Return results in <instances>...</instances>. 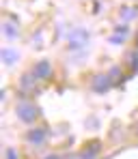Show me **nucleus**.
<instances>
[{"instance_id":"f257e3e1","label":"nucleus","mask_w":138,"mask_h":159,"mask_svg":"<svg viewBox=\"0 0 138 159\" xmlns=\"http://www.w3.org/2000/svg\"><path fill=\"white\" fill-rule=\"evenodd\" d=\"M88 43V34L84 32L82 28H78V30H74L71 34H69V48L71 50H80Z\"/></svg>"},{"instance_id":"f03ea898","label":"nucleus","mask_w":138,"mask_h":159,"mask_svg":"<svg viewBox=\"0 0 138 159\" xmlns=\"http://www.w3.org/2000/svg\"><path fill=\"white\" fill-rule=\"evenodd\" d=\"M52 75V65L48 60H41L35 65V80H48Z\"/></svg>"},{"instance_id":"7ed1b4c3","label":"nucleus","mask_w":138,"mask_h":159,"mask_svg":"<svg viewBox=\"0 0 138 159\" xmlns=\"http://www.w3.org/2000/svg\"><path fill=\"white\" fill-rule=\"evenodd\" d=\"M17 116H20L24 123H32V120L37 118V112H35V107L30 106V103H22V106L17 107Z\"/></svg>"},{"instance_id":"20e7f679","label":"nucleus","mask_w":138,"mask_h":159,"mask_svg":"<svg viewBox=\"0 0 138 159\" xmlns=\"http://www.w3.org/2000/svg\"><path fill=\"white\" fill-rule=\"evenodd\" d=\"M26 140L32 142V144H43V140H45V129H32V131H28Z\"/></svg>"},{"instance_id":"39448f33","label":"nucleus","mask_w":138,"mask_h":159,"mask_svg":"<svg viewBox=\"0 0 138 159\" xmlns=\"http://www.w3.org/2000/svg\"><path fill=\"white\" fill-rule=\"evenodd\" d=\"M93 88L99 90V93L106 90V88H108V78H106V75H95V80H93Z\"/></svg>"},{"instance_id":"423d86ee","label":"nucleus","mask_w":138,"mask_h":159,"mask_svg":"<svg viewBox=\"0 0 138 159\" xmlns=\"http://www.w3.org/2000/svg\"><path fill=\"white\" fill-rule=\"evenodd\" d=\"M99 153V144H91V148H84V153L80 155L82 159H95Z\"/></svg>"},{"instance_id":"0eeeda50","label":"nucleus","mask_w":138,"mask_h":159,"mask_svg":"<svg viewBox=\"0 0 138 159\" xmlns=\"http://www.w3.org/2000/svg\"><path fill=\"white\" fill-rule=\"evenodd\" d=\"M2 58H4V62H7V65H13V62H15V58H17V54L13 52V50H2Z\"/></svg>"},{"instance_id":"6e6552de","label":"nucleus","mask_w":138,"mask_h":159,"mask_svg":"<svg viewBox=\"0 0 138 159\" xmlns=\"http://www.w3.org/2000/svg\"><path fill=\"white\" fill-rule=\"evenodd\" d=\"M4 34L7 37H17V30L13 28V24H4Z\"/></svg>"},{"instance_id":"1a4fd4ad","label":"nucleus","mask_w":138,"mask_h":159,"mask_svg":"<svg viewBox=\"0 0 138 159\" xmlns=\"http://www.w3.org/2000/svg\"><path fill=\"white\" fill-rule=\"evenodd\" d=\"M7 159H17V155H15L13 148H7Z\"/></svg>"},{"instance_id":"9d476101","label":"nucleus","mask_w":138,"mask_h":159,"mask_svg":"<svg viewBox=\"0 0 138 159\" xmlns=\"http://www.w3.org/2000/svg\"><path fill=\"white\" fill-rule=\"evenodd\" d=\"M45 159H60L58 155H50V157H45Z\"/></svg>"}]
</instances>
